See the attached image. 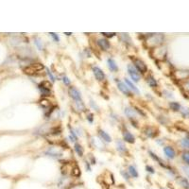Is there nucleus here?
<instances>
[{"label": "nucleus", "mask_w": 189, "mask_h": 189, "mask_svg": "<svg viewBox=\"0 0 189 189\" xmlns=\"http://www.w3.org/2000/svg\"><path fill=\"white\" fill-rule=\"evenodd\" d=\"M72 175H73L74 177H79L82 173H80V170L79 168L78 165H75L72 168Z\"/></svg>", "instance_id": "aec40b11"}, {"label": "nucleus", "mask_w": 189, "mask_h": 189, "mask_svg": "<svg viewBox=\"0 0 189 189\" xmlns=\"http://www.w3.org/2000/svg\"><path fill=\"white\" fill-rule=\"evenodd\" d=\"M145 133L148 137H154L156 135V132H155V129L152 128V127H147L145 130Z\"/></svg>", "instance_id": "2eb2a0df"}, {"label": "nucleus", "mask_w": 189, "mask_h": 189, "mask_svg": "<svg viewBox=\"0 0 189 189\" xmlns=\"http://www.w3.org/2000/svg\"><path fill=\"white\" fill-rule=\"evenodd\" d=\"M91 104H92V106H93V107L94 108V109H97V110L98 109V108H97V105H94V101H93V100L91 101Z\"/></svg>", "instance_id": "e433bc0d"}, {"label": "nucleus", "mask_w": 189, "mask_h": 189, "mask_svg": "<svg viewBox=\"0 0 189 189\" xmlns=\"http://www.w3.org/2000/svg\"><path fill=\"white\" fill-rule=\"evenodd\" d=\"M116 146H117V150L120 152H125L126 151V147L124 145V143L120 140L116 141Z\"/></svg>", "instance_id": "6ab92c4d"}, {"label": "nucleus", "mask_w": 189, "mask_h": 189, "mask_svg": "<svg viewBox=\"0 0 189 189\" xmlns=\"http://www.w3.org/2000/svg\"><path fill=\"white\" fill-rule=\"evenodd\" d=\"M100 137L104 140L105 142H107V143H109V142H111L112 141V138H111V136L108 134L106 132H104V130H100Z\"/></svg>", "instance_id": "ddd939ff"}, {"label": "nucleus", "mask_w": 189, "mask_h": 189, "mask_svg": "<svg viewBox=\"0 0 189 189\" xmlns=\"http://www.w3.org/2000/svg\"><path fill=\"white\" fill-rule=\"evenodd\" d=\"M44 68V66L42 64H33L26 66V68H24V72L29 76H33L35 74L39 73L40 71H42Z\"/></svg>", "instance_id": "f257e3e1"}, {"label": "nucleus", "mask_w": 189, "mask_h": 189, "mask_svg": "<svg viewBox=\"0 0 189 189\" xmlns=\"http://www.w3.org/2000/svg\"><path fill=\"white\" fill-rule=\"evenodd\" d=\"M39 87L41 88H44V89H47V90H50L51 87H52V84L50 83V82H48V80H44L41 83H40Z\"/></svg>", "instance_id": "f3484780"}, {"label": "nucleus", "mask_w": 189, "mask_h": 189, "mask_svg": "<svg viewBox=\"0 0 189 189\" xmlns=\"http://www.w3.org/2000/svg\"><path fill=\"white\" fill-rule=\"evenodd\" d=\"M40 104H41L44 108H47V107H49V106L51 105L50 104V101H48L47 98H43V100H40Z\"/></svg>", "instance_id": "b1692460"}, {"label": "nucleus", "mask_w": 189, "mask_h": 189, "mask_svg": "<svg viewBox=\"0 0 189 189\" xmlns=\"http://www.w3.org/2000/svg\"><path fill=\"white\" fill-rule=\"evenodd\" d=\"M64 82L66 85H69V84H70V80L68 79V78L64 77Z\"/></svg>", "instance_id": "c9c22d12"}, {"label": "nucleus", "mask_w": 189, "mask_h": 189, "mask_svg": "<svg viewBox=\"0 0 189 189\" xmlns=\"http://www.w3.org/2000/svg\"><path fill=\"white\" fill-rule=\"evenodd\" d=\"M180 184L185 189H189V183L185 178H182L180 180Z\"/></svg>", "instance_id": "4be33fe9"}, {"label": "nucleus", "mask_w": 189, "mask_h": 189, "mask_svg": "<svg viewBox=\"0 0 189 189\" xmlns=\"http://www.w3.org/2000/svg\"><path fill=\"white\" fill-rule=\"evenodd\" d=\"M164 152L165 154L168 157L169 159H173L175 157V151L171 147H164Z\"/></svg>", "instance_id": "1a4fd4ad"}, {"label": "nucleus", "mask_w": 189, "mask_h": 189, "mask_svg": "<svg viewBox=\"0 0 189 189\" xmlns=\"http://www.w3.org/2000/svg\"><path fill=\"white\" fill-rule=\"evenodd\" d=\"M103 34V36H105V37H108V38H110V37H114V36L115 35V33H108V32H103L102 33Z\"/></svg>", "instance_id": "7c9ffc66"}, {"label": "nucleus", "mask_w": 189, "mask_h": 189, "mask_svg": "<svg viewBox=\"0 0 189 189\" xmlns=\"http://www.w3.org/2000/svg\"><path fill=\"white\" fill-rule=\"evenodd\" d=\"M181 144L184 148H189V138L183 139L181 141Z\"/></svg>", "instance_id": "a878e982"}, {"label": "nucleus", "mask_w": 189, "mask_h": 189, "mask_svg": "<svg viewBox=\"0 0 189 189\" xmlns=\"http://www.w3.org/2000/svg\"><path fill=\"white\" fill-rule=\"evenodd\" d=\"M128 72H129V75L130 76V78H132V79L133 80V82H138L139 80H140V75H139L136 68L132 64L128 65Z\"/></svg>", "instance_id": "f03ea898"}, {"label": "nucleus", "mask_w": 189, "mask_h": 189, "mask_svg": "<svg viewBox=\"0 0 189 189\" xmlns=\"http://www.w3.org/2000/svg\"><path fill=\"white\" fill-rule=\"evenodd\" d=\"M146 169H147V172H150V173H151V174L154 173V169L152 168L150 165H147V166H146Z\"/></svg>", "instance_id": "c756f323"}, {"label": "nucleus", "mask_w": 189, "mask_h": 189, "mask_svg": "<svg viewBox=\"0 0 189 189\" xmlns=\"http://www.w3.org/2000/svg\"><path fill=\"white\" fill-rule=\"evenodd\" d=\"M74 147H75V150H76V152L78 153V155L80 156V157L83 156V152H84V151H83V147H82V146H80L79 144H78V143L75 144Z\"/></svg>", "instance_id": "a211bd4d"}, {"label": "nucleus", "mask_w": 189, "mask_h": 189, "mask_svg": "<svg viewBox=\"0 0 189 189\" xmlns=\"http://www.w3.org/2000/svg\"><path fill=\"white\" fill-rule=\"evenodd\" d=\"M107 62H108V67H109V69L111 71L116 72L118 70V67H117V65H116V62H115L114 59H111V58H110V59H108Z\"/></svg>", "instance_id": "9d476101"}, {"label": "nucleus", "mask_w": 189, "mask_h": 189, "mask_svg": "<svg viewBox=\"0 0 189 189\" xmlns=\"http://www.w3.org/2000/svg\"><path fill=\"white\" fill-rule=\"evenodd\" d=\"M87 119L89 120V122H93V115L92 114H89L88 115H87Z\"/></svg>", "instance_id": "f704fd0d"}, {"label": "nucleus", "mask_w": 189, "mask_h": 189, "mask_svg": "<svg viewBox=\"0 0 189 189\" xmlns=\"http://www.w3.org/2000/svg\"><path fill=\"white\" fill-rule=\"evenodd\" d=\"M163 189H164V188H163Z\"/></svg>", "instance_id": "ea45409f"}, {"label": "nucleus", "mask_w": 189, "mask_h": 189, "mask_svg": "<svg viewBox=\"0 0 189 189\" xmlns=\"http://www.w3.org/2000/svg\"><path fill=\"white\" fill-rule=\"evenodd\" d=\"M47 74H48V76H49V78H50V79L52 80V82H54L55 80V78H54V76L52 75V73L49 70H47Z\"/></svg>", "instance_id": "72a5a7b5"}, {"label": "nucleus", "mask_w": 189, "mask_h": 189, "mask_svg": "<svg viewBox=\"0 0 189 189\" xmlns=\"http://www.w3.org/2000/svg\"><path fill=\"white\" fill-rule=\"evenodd\" d=\"M121 174H122V176L124 177L125 180H127V181H129V174L128 173H125V171H121Z\"/></svg>", "instance_id": "473e14b6"}, {"label": "nucleus", "mask_w": 189, "mask_h": 189, "mask_svg": "<svg viewBox=\"0 0 189 189\" xmlns=\"http://www.w3.org/2000/svg\"><path fill=\"white\" fill-rule=\"evenodd\" d=\"M133 62H134V66H135L136 68L139 71H140V72H142V73H146V72L147 71V64L142 60H140V59H134Z\"/></svg>", "instance_id": "7ed1b4c3"}, {"label": "nucleus", "mask_w": 189, "mask_h": 189, "mask_svg": "<svg viewBox=\"0 0 189 189\" xmlns=\"http://www.w3.org/2000/svg\"><path fill=\"white\" fill-rule=\"evenodd\" d=\"M97 44L101 49H103V50H108L111 47L109 41H108L107 39H103V38L97 40Z\"/></svg>", "instance_id": "423d86ee"}, {"label": "nucleus", "mask_w": 189, "mask_h": 189, "mask_svg": "<svg viewBox=\"0 0 189 189\" xmlns=\"http://www.w3.org/2000/svg\"><path fill=\"white\" fill-rule=\"evenodd\" d=\"M129 174L132 178H138V176H139L138 171L136 170L135 166H133V165H130L129 166Z\"/></svg>", "instance_id": "4468645a"}, {"label": "nucleus", "mask_w": 189, "mask_h": 189, "mask_svg": "<svg viewBox=\"0 0 189 189\" xmlns=\"http://www.w3.org/2000/svg\"><path fill=\"white\" fill-rule=\"evenodd\" d=\"M123 137H124V140L130 144H133L135 142V138H134V136L130 132H128V130H125L123 132Z\"/></svg>", "instance_id": "0eeeda50"}, {"label": "nucleus", "mask_w": 189, "mask_h": 189, "mask_svg": "<svg viewBox=\"0 0 189 189\" xmlns=\"http://www.w3.org/2000/svg\"><path fill=\"white\" fill-rule=\"evenodd\" d=\"M184 173L187 175V177H189V166H183V168Z\"/></svg>", "instance_id": "2f4dec72"}, {"label": "nucleus", "mask_w": 189, "mask_h": 189, "mask_svg": "<svg viewBox=\"0 0 189 189\" xmlns=\"http://www.w3.org/2000/svg\"><path fill=\"white\" fill-rule=\"evenodd\" d=\"M75 104H76V106H77L76 108H77L78 111H84L85 110V106H84L83 102L82 100H76Z\"/></svg>", "instance_id": "412c9836"}, {"label": "nucleus", "mask_w": 189, "mask_h": 189, "mask_svg": "<svg viewBox=\"0 0 189 189\" xmlns=\"http://www.w3.org/2000/svg\"><path fill=\"white\" fill-rule=\"evenodd\" d=\"M93 72H94V77H96V79H97V80H100V82H102V80L105 79V74H104V72H103V71L100 68V67L94 66V68H93Z\"/></svg>", "instance_id": "20e7f679"}, {"label": "nucleus", "mask_w": 189, "mask_h": 189, "mask_svg": "<svg viewBox=\"0 0 189 189\" xmlns=\"http://www.w3.org/2000/svg\"><path fill=\"white\" fill-rule=\"evenodd\" d=\"M183 160L185 162V163L189 164V152H185V153L183 154Z\"/></svg>", "instance_id": "cd10ccee"}, {"label": "nucleus", "mask_w": 189, "mask_h": 189, "mask_svg": "<svg viewBox=\"0 0 189 189\" xmlns=\"http://www.w3.org/2000/svg\"><path fill=\"white\" fill-rule=\"evenodd\" d=\"M65 34H66V35H68V36H69V35H71V33H70V32H67V33H65Z\"/></svg>", "instance_id": "58836bf2"}, {"label": "nucleus", "mask_w": 189, "mask_h": 189, "mask_svg": "<svg viewBox=\"0 0 189 189\" xmlns=\"http://www.w3.org/2000/svg\"><path fill=\"white\" fill-rule=\"evenodd\" d=\"M49 34H50V36H51V37H52L54 40H55L56 42H59V41H60V38H59V36H58L56 33L51 32V33H49Z\"/></svg>", "instance_id": "c85d7f7f"}, {"label": "nucleus", "mask_w": 189, "mask_h": 189, "mask_svg": "<svg viewBox=\"0 0 189 189\" xmlns=\"http://www.w3.org/2000/svg\"><path fill=\"white\" fill-rule=\"evenodd\" d=\"M86 168H87L88 171H91V168H90V165H89L88 163H86Z\"/></svg>", "instance_id": "4c0bfd02"}, {"label": "nucleus", "mask_w": 189, "mask_h": 189, "mask_svg": "<svg viewBox=\"0 0 189 189\" xmlns=\"http://www.w3.org/2000/svg\"><path fill=\"white\" fill-rule=\"evenodd\" d=\"M39 90H40V92L42 93V94H44V96H50V90H47V89H44V88H41V87H39Z\"/></svg>", "instance_id": "bb28decb"}, {"label": "nucleus", "mask_w": 189, "mask_h": 189, "mask_svg": "<svg viewBox=\"0 0 189 189\" xmlns=\"http://www.w3.org/2000/svg\"><path fill=\"white\" fill-rule=\"evenodd\" d=\"M147 82L148 83V85H150V87H156L157 86L156 79L152 77V76H148V77L147 78Z\"/></svg>", "instance_id": "dca6fc26"}, {"label": "nucleus", "mask_w": 189, "mask_h": 189, "mask_svg": "<svg viewBox=\"0 0 189 189\" xmlns=\"http://www.w3.org/2000/svg\"><path fill=\"white\" fill-rule=\"evenodd\" d=\"M125 82H126V84L128 85V86L133 91V93H135V94H140V92H139V90H138V88L134 85L132 82H130V79H125Z\"/></svg>", "instance_id": "9b49d317"}, {"label": "nucleus", "mask_w": 189, "mask_h": 189, "mask_svg": "<svg viewBox=\"0 0 189 189\" xmlns=\"http://www.w3.org/2000/svg\"><path fill=\"white\" fill-rule=\"evenodd\" d=\"M169 105H170V108H171L173 111H179L180 109H181V105L177 102H170Z\"/></svg>", "instance_id": "5701e85b"}, {"label": "nucleus", "mask_w": 189, "mask_h": 189, "mask_svg": "<svg viewBox=\"0 0 189 189\" xmlns=\"http://www.w3.org/2000/svg\"><path fill=\"white\" fill-rule=\"evenodd\" d=\"M34 44L37 46V47L40 49V50H42V49H43V44L41 42V40H40L39 38H35L34 39Z\"/></svg>", "instance_id": "393cba45"}, {"label": "nucleus", "mask_w": 189, "mask_h": 189, "mask_svg": "<svg viewBox=\"0 0 189 189\" xmlns=\"http://www.w3.org/2000/svg\"><path fill=\"white\" fill-rule=\"evenodd\" d=\"M125 114L130 118H136V112H134V110L132 109V108H126Z\"/></svg>", "instance_id": "f8f14e48"}, {"label": "nucleus", "mask_w": 189, "mask_h": 189, "mask_svg": "<svg viewBox=\"0 0 189 189\" xmlns=\"http://www.w3.org/2000/svg\"><path fill=\"white\" fill-rule=\"evenodd\" d=\"M68 93L70 94V97L75 100H80V98H82V94L75 87H70L68 90Z\"/></svg>", "instance_id": "39448f33"}, {"label": "nucleus", "mask_w": 189, "mask_h": 189, "mask_svg": "<svg viewBox=\"0 0 189 189\" xmlns=\"http://www.w3.org/2000/svg\"><path fill=\"white\" fill-rule=\"evenodd\" d=\"M117 87H118V89H119L120 91L122 92L124 94H126V96H130V89L128 88V86H127V85H126L125 83L121 82H117Z\"/></svg>", "instance_id": "6e6552de"}]
</instances>
